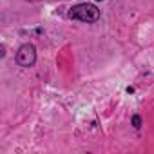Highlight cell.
<instances>
[{
    "label": "cell",
    "instance_id": "6da1fadb",
    "mask_svg": "<svg viewBox=\"0 0 154 154\" xmlns=\"http://www.w3.org/2000/svg\"><path fill=\"white\" fill-rule=\"evenodd\" d=\"M69 18L78 20V22H85V24H93L100 18V9L93 4H76L71 8Z\"/></svg>",
    "mask_w": 154,
    "mask_h": 154
},
{
    "label": "cell",
    "instance_id": "277c9868",
    "mask_svg": "<svg viewBox=\"0 0 154 154\" xmlns=\"http://www.w3.org/2000/svg\"><path fill=\"white\" fill-rule=\"evenodd\" d=\"M27 2H40V0H27Z\"/></svg>",
    "mask_w": 154,
    "mask_h": 154
},
{
    "label": "cell",
    "instance_id": "5b68a950",
    "mask_svg": "<svg viewBox=\"0 0 154 154\" xmlns=\"http://www.w3.org/2000/svg\"><path fill=\"white\" fill-rule=\"evenodd\" d=\"M98 2H102V0H98Z\"/></svg>",
    "mask_w": 154,
    "mask_h": 154
},
{
    "label": "cell",
    "instance_id": "3957f363",
    "mask_svg": "<svg viewBox=\"0 0 154 154\" xmlns=\"http://www.w3.org/2000/svg\"><path fill=\"white\" fill-rule=\"evenodd\" d=\"M132 125L138 129V127L141 125V118H140V116H132Z\"/></svg>",
    "mask_w": 154,
    "mask_h": 154
},
{
    "label": "cell",
    "instance_id": "7a4b0ae2",
    "mask_svg": "<svg viewBox=\"0 0 154 154\" xmlns=\"http://www.w3.org/2000/svg\"><path fill=\"white\" fill-rule=\"evenodd\" d=\"M36 62V49L33 44H24L17 51V63L22 67H31Z\"/></svg>",
    "mask_w": 154,
    "mask_h": 154
}]
</instances>
